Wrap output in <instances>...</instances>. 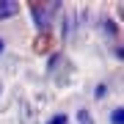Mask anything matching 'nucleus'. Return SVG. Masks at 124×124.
Masks as SVG:
<instances>
[{
    "label": "nucleus",
    "instance_id": "nucleus-4",
    "mask_svg": "<svg viewBox=\"0 0 124 124\" xmlns=\"http://www.w3.org/2000/svg\"><path fill=\"white\" fill-rule=\"evenodd\" d=\"M66 121H69V116H66V113H58V116H53L47 124H66Z\"/></svg>",
    "mask_w": 124,
    "mask_h": 124
},
{
    "label": "nucleus",
    "instance_id": "nucleus-1",
    "mask_svg": "<svg viewBox=\"0 0 124 124\" xmlns=\"http://www.w3.org/2000/svg\"><path fill=\"white\" fill-rule=\"evenodd\" d=\"M58 8V3H33L31 6V17H33V22L39 31H50V25H53V14Z\"/></svg>",
    "mask_w": 124,
    "mask_h": 124
},
{
    "label": "nucleus",
    "instance_id": "nucleus-3",
    "mask_svg": "<svg viewBox=\"0 0 124 124\" xmlns=\"http://www.w3.org/2000/svg\"><path fill=\"white\" fill-rule=\"evenodd\" d=\"M110 124H124V108H116L110 113Z\"/></svg>",
    "mask_w": 124,
    "mask_h": 124
},
{
    "label": "nucleus",
    "instance_id": "nucleus-5",
    "mask_svg": "<svg viewBox=\"0 0 124 124\" xmlns=\"http://www.w3.org/2000/svg\"><path fill=\"white\" fill-rule=\"evenodd\" d=\"M77 121L80 124H91V113L88 110H77Z\"/></svg>",
    "mask_w": 124,
    "mask_h": 124
},
{
    "label": "nucleus",
    "instance_id": "nucleus-7",
    "mask_svg": "<svg viewBox=\"0 0 124 124\" xmlns=\"http://www.w3.org/2000/svg\"><path fill=\"white\" fill-rule=\"evenodd\" d=\"M3 50H6V44H3V39H0V53H3Z\"/></svg>",
    "mask_w": 124,
    "mask_h": 124
},
{
    "label": "nucleus",
    "instance_id": "nucleus-6",
    "mask_svg": "<svg viewBox=\"0 0 124 124\" xmlns=\"http://www.w3.org/2000/svg\"><path fill=\"white\" fill-rule=\"evenodd\" d=\"M102 25H105V31H108V33H110V36H113L116 31H119V28H116V25L110 22V19H105V22H102Z\"/></svg>",
    "mask_w": 124,
    "mask_h": 124
},
{
    "label": "nucleus",
    "instance_id": "nucleus-2",
    "mask_svg": "<svg viewBox=\"0 0 124 124\" xmlns=\"http://www.w3.org/2000/svg\"><path fill=\"white\" fill-rule=\"evenodd\" d=\"M19 11V3L17 0H0V19H8Z\"/></svg>",
    "mask_w": 124,
    "mask_h": 124
}]
</instances>
